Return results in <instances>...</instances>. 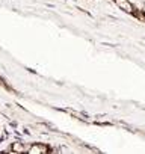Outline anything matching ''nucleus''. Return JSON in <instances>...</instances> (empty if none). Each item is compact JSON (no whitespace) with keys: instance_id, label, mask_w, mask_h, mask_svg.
I'll return each mask as SVG.
<instances>
[{"instance_id":"obj_1","label":"nucleus","mask_w":145,"mask_h":154,"mask_svg":"<svg viewBox=\"0 0 145 154\" xmlns=\"http://www.w3.org/2000/svg\"><path fill=\"white\" fill-rule=\"evenodd\" d=\"M115 5H116V8H119L125 14H133L134 12V8L128 0H115Z\"/></svg>"},{"instance_id":"obj_2","label":"nucleus","mask_w":145,"mask_h":154,"mask_svg":"<svg viewBox=\"0 0 145 154\" xmlns=\"http://www.w3.org/2000/svg\"><path fill=\"white\" fill-rule=\"evenodd\" d=\"M27 152L29 154H42V152H48V148H47V145H42V143H33V145H29Z\"/></svg>"},{"instance_id":"obj_3","label":"nucleus","mask_w":145,"mask_h":154,"mask_svg":"<svg viewBox=\"0 0 145 154\" xmlns=\"http://www.w3.org/2000/svg\"><path fill=\"white\" fill-rule=\"evenodd\" d=\"M29 145L23 143V142H14L12 143V152H27Z\"/></svg>"},{"instance_id":"obj_4","label":"nucleus","mask_w":145,"mask_h":154,"mask_svg":"<svg viewBox=\"0 0 145 154\" xmlns=\"http://www.w3.org/2000/svg\"><path fill=\"white\" fill-rule=\"evenodd\" d=\"M128 2L133 5L134 11H142V8H143V5H145L143 0H128Z\"/></svg>"},{"instance_id":"obj_5","label":"nucleus","mask_w":145,"mask_h":154,"mask_svg":"<svg viewBox=\"0 0 145 154\" xmlns=\"http://www.w3.org/2000/svg\"><path fill=\"white\" fill-rule=\"evenodd\" d=\"M142 12H143V15H145V5H143V8H142Z\"/></svg>"}]
</instances>
